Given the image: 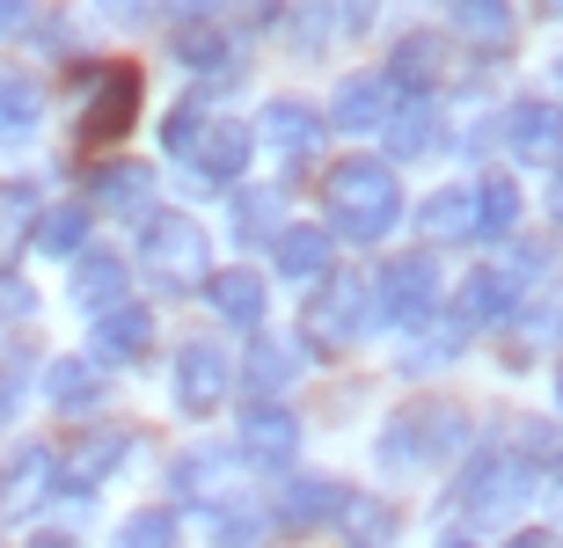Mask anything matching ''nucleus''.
Segmentation results:
<instances>
[{
    "mask_svg": "<svg viewBox=\"0 0 563 548\" xmlns=\"http://www.w3.org/2000/svg\"><path fill=\"white\" fill-rule=\"evenodd\" d=\"M110 548H176V512H162V505L132 512L125 527H118V541H110Z\"/></svg>",
    "mask_w": 563,
    "mask_h": 548,
    "instance_id": "obj_37",
    "label": "nucleus"
},
{
    "mask_svg": "<svg viewBox=\"0 0 563 548\" xmlns=\"http://www.w3.org/2000/svg\"><path fill=\"white\" fill-rule=\"evenodd\" d=\"M30 307H37V293H30L22 278H8V271H0V322H22Z\"/></svg>",
    "mask_w": 563,
    "mask_h": 548,
    "instance_id": "obj_40",
    "label": "nucleus"
},
{
    "mask_svg": "<svg viewBox=\"0 0 563 548\" xmlns=\"http://www.w3.org/2000/svg\"><path fill=\"white\" fill-rule=\"evenodd\" d=\"M206 300H212V315L234 322V329H264V278L256 271H212L206 278Z\"/></svg>",
    "mask_w": 563,
    "mask_h": 548,
    "instance_id": "obj_22",
    "label": "nucleus"
},
{
    "mask_svg": "<svg viewBox=\"0 0 563 548\" xmlns=\"http://www.w3.org/2000/svg\"><path fill=\"white\" fill-rule=\"evenodd\" d=\"M37 118H44L37 88H30V81H15V74H8V81H0V139H22V132L37 125Z\"/></svg>",
    "mask_w": 563,
    "mask_h": 548,
    "instance_id": "obj_36",
    "label": "nucleus"
},
{
    "mask_svg": "<svg viewBox=\"0 0 563 548\" xmlns=\"http://www.w3.org/2000/svg\"><path fill=\"white\" fill-rule=\"evenodd\" d=\"M15 395H22V380L0 373V432H8V417H15Z\"/></svg>",
    "mask_w": 563,
    "mask_h": 548,
    "instance_id": "obj_42",
    "label": "nucleus"
},
{
    "mask_svg": "<svg viewBox=\"0 0 563 548\" xmlns=\"http://www.w3.org/2000/svg\"><path fill=\"white\" fill-rule=\"evenodd\" d=\"M96 198H103L110 212H125V220H146V212H154V169L110 161V169H96Z\"/></svg>",
    "mask_w": 563,
    "mask_h": 548,
    "instance_id": "obj_25",
    "label": "nucleus"
},
{
    "mask_svg": "<svg viewBox=\"0 0 563 548\" xmlns=\"http://www.w3.org/2000/svg\"><path fill=\"white\" fill-rule=\"evenodd\" d=\"M505 139H512V154L520 161H556L563 154V110L556 103H512V118H505Z\"/></svg>",
    "mask_w": 563,
    "mask_h": 548,
    "instance_id": "obj_21",
    "label": "nucleus"
},
{
    "mask_svg": "<svg viewBox=\"0 0 563 548\" xmlns=\"http://www.w3.org/2000/svg\"><path fill=\"white\" fill-rule=\"evenodd\" d=\"M212 8H220V0H168V15H176V22H198V15H212Z\"/></svg>",
    "mask_w": 563,
    "mask_h": 548,
    "instance_id": "obj_43",
    "label": "nucleus"
},
{
    "mask_svg": "<svg viewBox=\"0 0 563 548\" xmlns=\"http://www.w3.org/2000/svg\"><path fill=\"white\" fill-rule=\"evenodd\" d=\"M30 242H37L44 256H81L88 249V205H44Z\"/></svg>",
    "mask_w": 563,
    "mask_h": 548,
    "instance_id": "obj_31",
    "label": "nucleus"
},
{
    "mask_svg": "<svg viewBox=\"0 0 563 548\" xmlns=\"http://www.w3.org/2000/svg\"><path fill=\"white\" fill-rule=\"evenodd\" d=\"M446 15H454V30L476 52H505L512 44V8L505 0H446Z\"/></svg>",
    "mask_w": 563,
    "mask_h": 548,
    "instance_id": "obj_26",
    "label": "nucleus"
},
{
    "mask_svg": "<svg viewBox=\"0 0 563 548\" xmlns=\"http://www.w3.org/2000/svg\"><path fill=\"white\" fill-rule=\"evenodd\" d=\"M242 373H250L256 395H278V388L300 373V351L278 344V337H264V329H250V359H242Z\"/></svg>",
    "mask_w": 563,
    "mask_h": 548,
    "instance_id": "obj_29",
    "label": "nucleus"
},
{
    "mask_svg": "<svg viewBox=\"0 0 563 548\" xmlns=\"http://www.w3.org/2000/svg\"><path fill=\"white\" fill-rule=\"evenodd\" d=\"M388 147H396V161H418V154L439 147V103L432 96H410V103L388 118Z\"/></svg>",
    "mask_w": 563,
    "mask_h": 548,
    "instance_id": "obj_27",
    "label": "nucleus"
},
{
    "mask_svg": "<svg viewBox=\"0 0 563 548\" xmlns=\"http://www.w3.org/2000/svg\"><path fill=\"white\" fill-rule=\"evenodd\" d=\"M30 548H74V541H59V534H37V541H30Z\"/></svg>",
    "mask_w": 563,
    "mask_h": 548,
    "instance_id": "obj_45",
    "label": "nucleus"
},
{
    "mask_svg": "<svg viewBox=\"0 0 563 548\" xmlns=\"http://www.w3.org/2000/svg\"><path fill=\"white\" fill-rule=\"evenodd\" d=\"M176 59L212 74V66H228V37H220V30H184V37H176Z\"/></svg>",
    "mask_w": 563,
    "mask_h": 548,
    "instance_id": "obj_38",
    "label": "nucleus"
},
{
    "mask_svg": "<svg viewBox=\"0 0 563 548\" xmlns=\"http://www.w3.org/2000/svg\"><path fill=\"white\" fill-rule=\"evenodd\" d=\"M228 388H234V366H228V351H220V344L190 337L184 351H176L168 395H176V410H184V417H212V410L228 402Z\"/></svg>",
    "mask_w": 563,
    "mask_h": 548,
    "instance_id": "obj_8",
    "label": "nucleus"
},
{
    "mask_svg": "<svg viewBox=\"0 0 563 548\" xmlns=\"http://www.w3.org/2000/svg\"><path fill=\"white\" fill-rule=\"evenodd\" d=\"M206 118H212V110H206V96H190V103H184V110H176V118L162 125V147H168V154H184L190 139H198V125H206Z\"/></svg>",
    "mask_w": 563,
    "mask_h": 548,
    "instance_id": "obj_39",
    "label": "nucleus"
},
{
    "mask_svg": "<svg viewBox=\"0 0 563 548\" xmlns=\"http://www.w3.org/2000/svg\"><path fill=\"white\" fill-rule=\"evenodd\" d=\"M96 15H103V22H140L146 0H96Z\"/></svg>",
    "mask_w": 563,
    "mask_h": 548,
    "instance_id": "obj_41",
    "label": "nucleus"
},
{
    "mask_svg": "<svg viewBox=\"0 0 563 548\" xmlns=\"http://www.w3.org/2000/svg\"><path fill=\"white\" fill-rule=\"evenodd\" d=\"M272 264H278V278L314 286V278H330V264H336V234L314 227V220H292V227L272 234Z\"/></svg>",
    "mask_w": 563,
    "mask_h": 548,
    "instance_id": "obj_17",
    "label": "nucleus"
},
{
    "mask_svg": "<svg viewBox=\"0 0 563 548\" xmlns=\"http://www.w3.org/2000/svg\"><path fill=\"white\" fill-rule=\"evenodd\" d=\"M512 548H542V534H520V541H512Z\"/></svg>",
    "mask_w": 563,
    "mask_h": 548,
    "instance_id": "obj_47",
    "label": "nucleus"
},
{
    "mask_svg": "<svg viewBox=\"0 0 563 548\" xmlns=\"http://www.w3.org/2000/svg\"><path fill=\"white\" fill-rule=\"evenodd\" d=\"M476 234L483 242H512V234H520V183H512V176L476 183Z\"/></svg>",
    "mask_w": 563,
    "mask_h": 548,
    "instance_id": "obj_28",
    "label": "nucleus"
},
{
    "mask_svg": "<svg viewBox=\"0 0 563 548\" xmlns=\"http://www.w3.org/2000/svg\"><path fill=\"white\" fill-rule=\"evenodd\" d=\"M292 454H300V417H292L278 395H256L250 410H242V461L292 468Z\"/></svg>",
    "mask_w": 563,
    "mask_h": 548,
    "instance_id": "obj_12",
    "label": "nucleus"
},
{
    "mask_svg": "<svg viewBox=\"0 0 563 548\" xmlns=\"http://www.w3.org/2000/svg\"><path fill=\"white\" fill-rule=\"evenodd\" d=\"M234 234L242 242H272L278 234V190H234Z\"/></svg>",
    "mask_w": 563,
    "mask_h": 548,
    "instance_id": "obj_33",
    "label": "nucleus"
},
{
    "mask_svg": "<svg viewBox=\"0 0 563 548\" xmlns=\"http://www.w3.org/2000/svg\"><path fill=\"white\" fill-rule=\"evenodd\" d=\"M322 205H330L336 234L344 242H388L402 220V190H396V169L374 161V154H352L322 176Z\"/></svg>",
    "mask_w": 563,
    "mask_h": 548,
    "instance_id": "obj_1",
    "label": "nucleus"
},
{
    "mask_svg": "<svg viewBox=\"0 0 563 548\" xmlns=\"http://www.w3.org/2000/svg\"><path fill=\"white\" fill-rule=\"evenodd\" d=\"M374 322V278H314L308 286V307H300V337L336 351V344H358Z\"/></svg>",
    "mask_w": 563,
    "mask_h": 548,
    "instance_id": "obj_5",
    "label": "nucleus"
},
{
    "mask_svg": "<svg viewBox=\"0 0 563 548\" xmlns=\"http://www.w3.org/2000/svg\"><path fill=\"white\" fill-rule=\"evenodd\" d=\"M74 307L81 315H103V307H118L125 300V256H110V249H81L74 256Z\"/></svg>",
    "mask_w": 563,
    "mask_h": 548,
    "instance_id": "obj_20",
    "label": "nucleus"
},
{
    "mask_svg": "<svg viewBox=\"0 0 563 548\" xmlns=\"http://www.w3.org/2000/svg\"><path fill=\"white\" fill-rule=\"evenodd\" d=\"M432 307H439V264H432V249L380 264V278H374V322L410 329V322H424Z\"/></svg>",
    "mask_w": 563,
    "mask_h": 548,
    "instance_id": "obj_7",
    "label": "nucleus"
},
{
    "mask_svg": "<svg viewBox=\"0 0 563 548\" xmlns=\"http://www.w3.org/2000/svg\"><path fill=\"white\" fill-rule=\"evenodd\" d=\"M30 22V0H0V30H22Z\"/></svg>",
    "mask_w": 563,
    "mask_h": 548,
    "instance_id": "obj_44",
    "label": "nucleus"
},
{
    "mask_svg": "<svg viewBox=\"0 0 563 548\" xmlns=\"http://www.w3.org/2000/svg\"><path fill=\"white\" fill-rule=\"evenodd\" d=\"M132 110H140V74L132 66H103L96 81H88V110H81V147H110L118 132L132 125Z\"/></svg>",
    "mask_w": 563,
    "mask_h": 548,
    "instance_id": "obj_11",
    "label": "nucleus"
},
{
    "mask_svg": "<svg viewBox=\"0 0 563 548\" xmlns=\"http://www.w3.org/2000/svg\"><path fill=\"white\" fill-rule=\"evenodd\" d=\"M418 227H424V242H468V234H476V190L468 183L432 190L418 205Z\"/></svg>",
    "mask_w": 563,
    "mask_h": 548,
    "instance_id": "obj_24",
    "label": "nucleus"
},
{
    "mask_svg": "<svg viewBox=\"0 0 563 548\" xmlns=\"http://www.w3.org/2000/svg\"><path fill=\"white\" fill-rule=\"evenodd\" d=\"M520 293H527V278H512L505 264H483V271L461 278L454 322H461V329H490V322H512V315H520Z\"/></svg>",
    "mask_w": 563,
    "mask_h": 548,
    "instance_id": "obj_13",
    "label": "nucleus"
},
{
    "mask_svg": "<svg viewBox=\"0 0 563 548\" xmlns=\"http://www.w3.org/2000/svg\"><path fill=\"white\" fill-rule=\"evenodd\" d=\"M344 497H352V490L330 483V476H300V483H286V497H278V519H286V527H330L336 512H344Z\"/></svg>",
    "mask_w": 563,
    "mask_h": 548,
    "instance_id": "obj_23",
    "label": "nucleus"
},
{
    "mask_svg": "<svg viewBox=\"0 0 563 548\" xmlns=\"http://www.w3.org/2000/svg\"><path fill=\"white\" fill-rule=\"evenodd\" d=\"M140 271L168 293H190L212 278V242L190 212H146L140 220Z\"/></svg>",
    "mask_w": 563,
    "mask_h": 548,
    "instance_id": "obj_2",
    "label": "nucleus"
},
{
    "mask_svg": "<svg viewBox=\"0 0 563 548\" xmlns=\"http://www.w3.org/2000/svg\"><path fill=\"white\" fill-rule=\"evenodd\" d=\"M264 534H272V519L250 505H220V519H212V548H264Z\"/></svg>",
    "mask_w": 563,
    "mask_h": 548,
    "instance_id": "obj_34",
    "label": "nucleus"
},
{
    "mask_svg": "<svg viewBox=\"0 0 563 548\" xmlns=\"http://www.w3.org/2000/svg\"><path fill=\"white\" fill-rule=\"evenodd\" d=\"M556 410H563V359H556Z\"/></svg>",
    "mask_w": 563,
    "mask_h": 548,
    "instance_id": "obj_48",
    "label": "nucleus"
},
{
    "mask_svg": "<svg viewBox=\"0 0 563 548\" xmlns=\"http://www.w3.org/2000/svg\"><path fill=\"white\" fill-rule=\"evenodd\" d=\"M37 212L44 205H37V190H30V183H8V190H0V256H8L22 234L37 227Z\"/></svg>",
    "mask_w": 563,
    "mask_h": 548,
    "instance_id": "obj_35",
    "label": "nucleus"
},
{
    "mask_svg": "<svg viewBox=\"0 0 563 548\" xmlns=\"http://www.w3.org/2000/svg\"><path fill=\"white\" fill-rule=\"evenodd\" d=\"M168 483H176V497L198 512H220L234 505V483H242V454L234 446H190L184 461L168 468Z\"/></svg>",
    "mask_w": 563,
    "mask_h": 548,
    "instance_id": "obj_10",
    "label": "nucleus"
},
{
    "mask_svg": "<svg viewBox=\"0 0 563 548\" xmlns=\"http://www.w3.org/2000/svg\"><path fill=\"white\" fill-rule=\"evenodd\" d=\"M556 96H563V66H556ZM556 110H563V103H556Z\"/></svg>",
    "mask_w": 563,
    "mask_h": 548,
    "instance_id": "obj_50",
    "label": "nucleus"
},
{
    "mask_svg": "<svg viewBox=\"0 0 563 548\" xmlns=\"http://www.w3.org/2000/svg\"><path fill=\"white\" fill-rule=\"evenodd\" d=\"M336 527H344V541H352V548H388V541H396V512L380 505V497H344Z\"/></svg>",
    "mask_w": 563,
    "mask_h": 548,
    "instance_id": "obj_32",
    "label": "nucleus"
},
{
    "mask_svg": "<svg viewBox=\"0 0 563 548\" xmlns=\"http://www.w3.org/2000/svg\"><path fill=\"white\" fill-rule=\"evenodd\" d=\"M432 81H439V44L402 37L396 59H388V88H396V96H432Z\"/></svg>",
    "mask_w": 563,
    "mask_h": 548,
    "instance_id": "obj_30",
    "label": "nucleus"
},
{
    "mask_svg": "<svg viewBox=\"0 0 563 548\" xmlns=\"http://www.w3.org/2000/svg\"><path fill=\"white\" fill-rule=\"evenodd\" d=\"M439 548H476V541H468V534H446V541H439Z\"/></svg>",
    "mask_w": 563,
    "mask_h": 548,
    "instance_id": "obj_46",
    "label": "nucleus"
},
{
    "mask_svg": "<svg viewBox=\"0 0 563 548\" xmlns=\"http://www.w3.org/2000/svg\"><path fill=\"white\" fill-rule=\"evenodd\" d=\"M88 322H96V344H88L96 366H132L154 344V315H146L140 300H118V307H103V315H88Z\"/></svg>",
    "mask_w": 563,
    "mask_h": 548,
    "instance_id": "obj_15",
    "label": "nucleus"
},
{
    "mask_svg": "<svg viewBox=\"0 0 563 548\" xmlns=\"http://www.w3.org/2000/svg\"><path fill=\"white\" fill-rule=\"evenodd\" d=\"M461 446H468V417H461L454 402H418V410L388 417V432H380V468L402 476V468L446 461V454H461Z\"/></svg>",
    "mask_w": 563,
    "mask_h": 548,
    "instance_id": "obj_4",
    "label": "nucleus"
},
{
    "mask_svg": "<svg viewBox=\"0 0 563 548\" xmlns=\"http://www.w3.org/2000/svg\"><path fill=\"white\" fill-rule=\"evenodd\" d=\"M44 402H52L59 417H88V410L103 402V366L81 359V351H74V359H52L44 366Z\"/></svg>",
    "mask_w": 563,
    "mask_h": 548,
    "instance_id": "obj_19",
    "label": "nucleus"
},
{
    "mask_svg": "<svg viewBox=\"0 0 563 548\" xmlns=\"http://www.w3.org/2000/svg\"><path fill=\"white\" fill-rule=\"evenodd\" d=\"M250 139L272 147V154H286V161H308V154L322 147V110L300 103V96H278V103H264V118L250 125Z\"/></svg>",
    "mask_w": 563,
    "mask_h": 548,
    "instance_id": "obj_14",
    "label": "nucleus"
},
{
    "mask_svg": "<svg viewBox=\"0 0 563 548\" xmlns=\"http://www.w3.org/2000/svg\"><path fill=\"white\" fill-rule=\"evenodd\" d=\"M118 468H125V432H88L81 446H66V454H59V490L88 505L96 483H110Z\"/></svg>",
    "mask_w": 563,
    "mask_h": 548,
    "instance_id": "obj_16",
    "label": "nucleus"
},
{
    "mask_svg": "<svg viewBox=\"0 0 563 548\" xmlns=\"http://www.w3.org/2000/svg\"><path fill=\"white\" fill-rule=\"evenodd\" d=\"M59 490V454L37 439H22L8 461H0V519H30L44 512V497Z\"/></svg>",
    "mask_w": 563,
    "mask_h": 548,
    "instance_id": "obj_9",
    "label": "nucleus"
},
{
    "mask_svg": "<svg viewBox=\"0 0 563 548\" xmlns=\"http://www.w3.org/2000/svg\"><path fill=\"white\" fill-rule=\"evenodd\" d=\"M534 490H542V468L527 454H476V468L461 476V512L476 527H505L534 505Z\"/></svg>",
    "mask_w": 563,
    "mask_h": 548,
    "instance_id": "obj_3",
    "label": "nucleus"
},
{
    "mask_svg": "<svg viewBox=\"0 0 563 548\" xmlns=\"http://www.w3.org/2000/svg\"><path fill=\"white\" fill-rule=\"evenodd\" d=\"M388 118H396V88H388V74H352V81L336 88V103H330L322 125H336V132H380Z\"/></svg>",
    "mask_w": 563,
    "mask_h": 548,
    "instance_id": "obj_18",
    "label": "nucleus"
},
{
    "mask_svg": "<svg viewBox=\"0 0 563 548\" xmlns=\"http://www.w3.org/2000/svg\"><path fill=\"white\" fill-rule=\"evenodd\" d=\"M542 15H563V0H542Z\"/></svg>",
    "mask_w": 563,
    "mask_h": 548,
    "instance_id": "obj_49",
    "label": "nucleus"
},
{
    "mask_svg": "<svg viewBox=\"0 0 563 548\" xmlns=\"http://www.w3.org/2000/svg\"><path fill=\"white\" fill-rule=\"evenodd\" d=\"M250 154H256L250 125H234V118H206V125H198V139H190L176 161H184V183L190 190H228L234 176L250 169Z\"/></svg>",
    "mask_w": 563,
    "mask_h": 548,
    "instance_id": "obj_6",
    "label": "nucleus"
}]
</instances>
